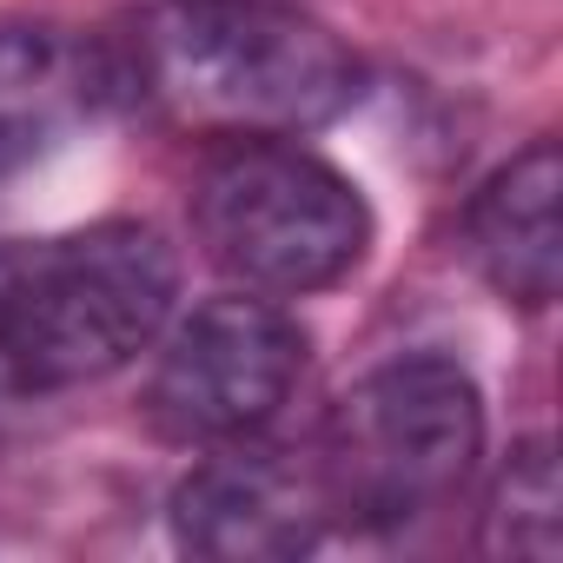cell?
Segmentation results:
<instances>
[{
	"instance_id": "obj_7",
	"label": "cell",
	"mask_w": 563,
	"mask_h": 563,
	"mask_svg": "<svg viewBox=\"0 0 563 563\" xmlns=\"http://www.w3.org/2000/svg\"><path fill=\"white\" fill-rule=\"evenodd\" d=\"M556 192H563L556 146L537 140L510 166H497L477 186L471 212H464V245H471L477 272L490 278L510 306H530V312H543L556 299V278H563Z\"/></svg>"
},
{
	"instance_id": "obj_9",
	"label": "cell",
	"mask_w": 563,
	"mask_h": 563,
	"mask_svg": "<svg viewBox=\"0 0 563 563\" xmlns=\"http://www.w3.org/2000/svg\"><path fill=\"white\" fill-rule=\"evenodd\" d=\"M563 543V490H556V457L543 438L517 444L497 490H490V510H484V550L497 556H537L550 563Z\"/></svg>"
},
{
	"instance_id": "obj_6",
	"label": "cell",
	"mask_w": 563,
	"mask_h": 563,
	"mask_svg": "<svg viewBox=\"0 0 563 563\" xmlns=\"http://www.w3.org/2000/svg\"><path fill=\"white\" fill-rule=\"evenodd\" d=\"M332 523V497L319 484V464H299L292 451H258L232 438V451L206 457L173 490V537L192 556L212 563H286L306 556Z\"/></svg>"
},
{
	"instance_id": "obj_3",
	"label": "cell",
	"mask_w": 563,
	"mask_h": 563,
	"mask_svg": "<svg viewBox=\"0 0 563 563\" xmlns=\"http://www.w3.org/2000/svg\"><path fill=\"white\" fill-rule=\"evenodd\" d=\"M192 232L239 292L299 299L339 286L365 258L372 212L299 140H225L192 186Z\"/></svg>"
},
{
	"instance_id": "obj_5",
	"label": "cell",
	"mask_w": 563,
	"mask_h": 563,
	"mask_svg": "<svg viewBox=\"0 0 563 563\" xmlns=\"http://www.w3.org/2000/svg\"><path fill=\"white\" fill-rule=\"evenodd\" d=\"M299 372H306L299 319L278 299L225 292L173 325V339L159 345L146 405H153V424L179 444H232L286 411Z\"/></svg>"
},
{
	"instance_id": "obj_4",
	"label": "cell",
	"mask_w": 563,
	"mask_h": 563,
	"mask_svg": "<svg viewBox=\"0 0 563 563\" xmlns=\"http://www.w3.org/2000/svg\"><path fill=\"white\" fill-rule=\"evenodd\" d=\"M484 451V398L451 358H398L358 378L319 438L332 517L398 530L464 490Z\"/></svg>"
},
{
	"instance_id": "obj_2",
	"label": "cell",
	"mask_w": 563,
	"mask_h": 563,
	"mask_svg": "<svg viewBox=\"0 0 563 563\" xmlns=\"http://www.w3.org/2000/svg\"><path fill=\"white\" fill-rule=\"evenodd\" d=\"M179 265L140 219L0 245V398H41L133 365L173 319Z\"/></svg>"
},
{
	"instance_id": "obj_1",
	"label": "cell",
	"mask_w": 563,
	"mask_h": 563,
	"mask_svg": "<svg viewBox=\"0 0 563 563\" xmlns=\"http://www.w3.org/2000/svg\"><path fill=\"white\" fill-rule=\"evenodd\" d=\"M107 54V100L219 140H299L365 93L358 54L278 0H159Z\"/></svg>"
},
{
	"instance_id": "obj_8",
	"label": "cell",
	"mask_w": 563,
	"mask_h": 563,
	"mask_svg": "<svg viewBox=\"0 0 563 563\" xmlns=\"http://www.w3.org/2000/svg\"><path fill=\"white\" fill-rule=\"evenodd\" d=\"M107 100V54L47 21H0V179Z\"/></svg>"
}]
</instances>
